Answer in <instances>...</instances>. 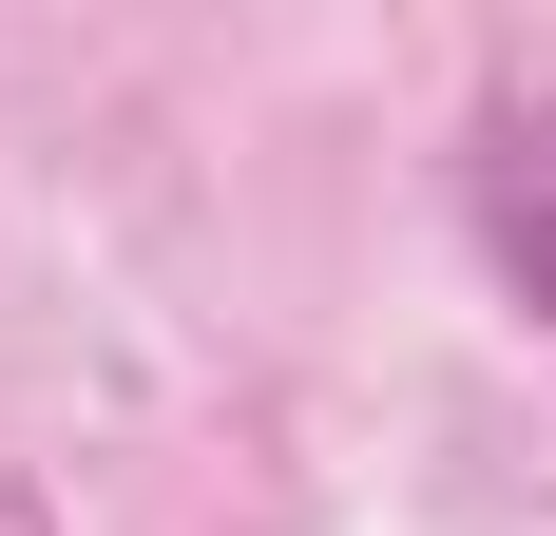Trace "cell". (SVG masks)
Listing matches in <instances>:
<instances>
[{
	"label": "cell",
	"mask_w": 556,
	"mask_h": 536,
	"mask_svg": "<svg viewBox=\"0 0 556 536\" xmlns=\"http://www.w3.org/2000/svg\"><path fill=\"white\" fill-rule=\"evenodd\" d=\"M0 536H58V518H39V498H20V480H0Z\"/></svg>",
	"instance_id": "2"
},
{
	"label": "cell",
	"mask_w": 556,
	"mask_h": 536,
	"mask_svg": "<svg viewBox=\"0 0 556 536\" xmlns=\"http://www.w3.org/2000/svg\"><path fill=\"white\" fill-rule=\"evenodd\" d=\"M480 250H500V288L556 326V115H500V135H480Z\"/></svg>",
	"instance_id": "1"
}]
</instances>
